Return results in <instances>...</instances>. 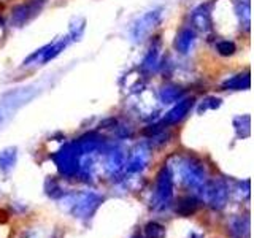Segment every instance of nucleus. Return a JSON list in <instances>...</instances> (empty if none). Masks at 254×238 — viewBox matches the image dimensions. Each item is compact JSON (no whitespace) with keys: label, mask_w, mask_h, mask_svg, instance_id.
Instances as JSON below:
<instances>
[{"label":"nucleus","mask_w":254,"mask_h":238,"mask_svg":"<svg viewBox=\"0 0 254 238\" xmlns=\"http://www.w3.org/2000/svg\"><path fill=\"white\" fill-rule=\"evenodd\" d=\"M194 105V99H183L180 102H177V105H175L169 113L165 116V122L167 124H175L181 121L183 118L188 115V111L192 108Z\"/></svg>","instance_id":"nucleus-5"},{"label":"nucleus","mask_w":254,"mask_h":238,"mask_svg":"<svg viewBox=\"0 0 254 238\" xmlns=\"http://www.w3.org/2000/svg\"><path fill=\"white\" fill-rule=\"evenodd\" d=\"M146 234L149 238H162L164 234H165V230L162 226H159V224H149L146 227Z\"/></svg>","instance_id":"nucleus-12"},{"label":"nucleus","mask_w":254,"mask_h":238,"mask_svg":"<svg viewBox=\"0 0 254 238\" xmlns=\"http://www.w3.org/2000/svg\"><path fill=\"white\" fill-rule=\"evenodd\" d=\"M46 0H29L27 3L16 5L11 10V24L14 27H21L26 22H29L32 18L43 10Z\"/></svg>","instance_id":"nucleus-2"},{"label":"nucleus","mask_w":254,"mask_h":238,"mask_svg":"<svg viewBox=\"0 0 254 238\" xmlns=\"http://www.w3.org/2000/svg\"><path fill=\"white\" fill-rule=\"evenodd\" d=\"M159 58H161V50H159V42H156L151 45L146 56L141 60V65H140L141 71H145V73H153V71L161 65V63H159L161 59Z\"/></svg>","instance_id":"nucleus-6"},{"label":"nucleus","mask_w":254,"mask_h":238,"mask_svg":"<svg viewBox=\"0 0 254 238\" xmlns=\"http://www.w3.org/2000/svg\"><path fill=\"white\" fill-rule=\"evenodd\" d=\"M190 22L192 27L200 32H208L211 29V13L208 5H200L190 13Z\"/></svg>","instance_id":"nucleus-4"},{"label":"nucleus","mask_w":254,"mask_h":238,"mask_svg":"<svg viewBox=\"0 0 254 238\" xmlns=\"http://www.w3.org/2000/svg\"><path fill=\"white\" fill-rule=\"evenodd\" d=\"M222 87L224 89H232V91H240V89H248L250 87V73L246 71V73H240L234 78L227 79V81L222 83Z\"/></svg>","instance_id":"nucleus-8"},{"label":"nucleus","mask_w":254,"mask_h":238,"mask_svg":"<svg viewBox=\"0 0 254 238\" xmlns=\"http://www.w3.org/2000/svg\"><path fill=\"white\" fill-rule=\"evenodd\" d=\"M185 95V89L178 84H164L159 91V99L162 103H177Z\"/></svg>","instance_id":"nucleus-7"},{"label":"nucleus","mask_w":254,"mask_h":238,"mask_svg":"<svg viewBox=\"0 0 254 238\" xmlns=\"http://www.w3.org/2000/svg\"><path fill=\"white\" fill-rule=\"evenodd\" d=\"M14 149H6L3 153H0V167L6 169V167H11L14 164Z\"/></svg>","instance_id":"nucleus-11"},{"label":"nucleus","mask_w":254,"mask_h":238,"mask_svg":"<svg viewBox=\"0 0 254 238\" xmlns=\"http://www.w3.org/2000/svg\"><path fill=\"white\" fill-rule=\"evenodd\" d=\"M194 43H195L194 27L186 26L177 34V38H175V50H177L180 54H189L192 51Z\"/></svg>","instance_id":"nucleus-3"},{"label":"nucleus","mask_w":254,"mask_h":238,"mask_svg":"<svg viewBox=\"0 0 254 238\" xmlns=\"http://www.w3.org/2000/svg\"><path fill=\"white\" fill-rule=\"evenodd\" d=\"M221 105V99L218 97H206L203 100V103L200 105V108H198V111H205L206 108H218Z\"/></svg>","instance_id":"nucleus-13"},{"label":"nucleus","mask_w":254,"mask_h":238,"mask_svg":"<svg viewBox=\"0 0 254 238\" xmlns=\"http://www.w3.org/2000/svg\"><path fill=\"white\" fill-rule=\"evenodd\" d=\"M216 50L221 56H232L237 51V46L232 40H219L216 45Z\"/></svg>","instance_id":"nucleus-10"},{"label":"nucleus","mask_w":254,"mask_h":238,"mask_svg":"<svg viewBox=\"0 0 254 238\" xmlns=\"http://www.w3.org/2000/svg\"><path fill=\"white\" fill-rule=\"evenodd\" d=\"M161 11H162L161 8H154V10L140 16V18L133 22V26L130 29V37L133 38V42H143V40L157 27V24L162 19Z\"/></svg>","instance_id":"nucleus-1"},{"label":"nucleus","mask_w":254,"mask_h":238,"mask_svg":"<svg viewBox=\"0 0 254 238\" xmlns=\"http://www.w3.org/2000/svg\"><path fill=\"white\" fill-rule=\"evenodd\" d=\"M3 30H5V24H3V19L0 18V37H3Z\"/></svg>","instance_id":"nucleus-14"},{"label":"nucleus","mask_w":254,"mask_h":238,"mask_svg":"<svg viewBox=\"0 0 254 238\" xmlns=\"http://www.w3.org/2000/svg\"><path fill=\"white\" fill-rule=\"evenodd\" d=\"M235 11L240 18V22L245 24V27L250 26V0H238L235 2Z\"/></svg>","instance_id":"nucleus-9"}]
</instances>
